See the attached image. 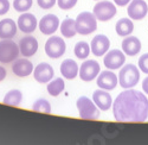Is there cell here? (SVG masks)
<instances>
[{"label": "cell", "instance_id": "obj_13", "mask_svg": "<svg viewBox=\"0 0 148 145\" xmlns=\"http://www.w3.org/2000/svg\"><path fill=\"white\" fill-rule=\"evenodd\" d=\"M110 41L106 35H97L91 41V52L95 56L101 57L106 55L109 50Z\"/></svg>", "mask_w": 148, "mask_h": 145}, {"label": "cell", "instance_id": "obj_34", "mask_svg": "<svg viewBox=\"0 0 148 145\" xmlns=\"http://www.w3.org/2000/svg\"><path fill=\"white\" fill-rule=\"evenodd\" d=\"M129 1L130 0H114V3L119 6H126V5L129 4Z\"/></svg>", "mask_w": 148, "mask_h": 145}, {"label": "cell", "instance_id": "obj_17", "mask_svg": "<svg viewBox=\"0 0 148 145\" xmlns=\"http://www.w3.org/2000/svg\"><path fill=\"white\" fill-rule=\"evenodd\" d=\"M92 100L101 111H108V110H110V107L113 106L112 95L106 89L95 90L92 94Z\"/></svg>", "mask_w": 148, "mask_h": 145}, {"label": "cell", "instance_id": "obj_2", "mask_svg": "<svg viewBox=\"0 0 148 145\" xmlns=\"http://www.w3.org/2000/svg\"><path fill=\"white\" fill-rule=\"evenodd\" d=\"M119 82L122 88H133L140 80V71L135 64H126L119 72Z\"/></svg>", "mask_w": 148, "mask_h": 145}, {"label": "cell", "instance_id": "obj_16", "mask_svg": "<svg viewBox=\"0 0 148 145\" xmlns=\"http://www.w3.org/2000/svg\"><path fill=\"white\" fill-rule=\"evenodd\" d=\"M17 25H18V28H19V30L21 32H24V33H32L37 29L38 21H37V18L34 17V14L24 12V14H21L18 18Z\"/></svg>", "mask_w": 148, "mask_h": 145}, {"label": "cell", "instance_id": "obj_10", "mask_svg": "<svg viewBox=\"0 0 148 145\" xmlns=\"http://www.w3.org/2000/svg\"><path fill=\"white\" fill-rule=\"evenodd\" d=\"M103 62H104V66L110 69V70H115V69H119L121 68L126 62V56L122 51L117 50V49H114V50H110L106 54L104 58H103Z\"/></svg>", "mask_w": 148, "mask_h": 145}, {"label": "cell", "instance_id": "obj_31", "mask_svg": "<svg viewBox=\"0 0 148 145\" xmlns=\"http://www.w3.org/2000/svg\"><path fill=\"white\" fill-rule=\"evenodd\" d=\"M37 4L39 5L40 8H44V10H49L55 6L56 4V0H37Z\"/></svg>", "mask_w": 148, "mask_h": 145}, {"label": "cell", "instance_id": "obj_5", "mask_svg": "<svg viewBox=\"0 0 148 145\" xmlns=\"http://www.w3.org/2000/svg\"><path fill=\"white\" fill-rule=\"evenodd\" d=\"M19 54V45L11 38L0 41V62L1 63H11L16 61Z\"/></svg>", "mask_w": 148, "mask_h": 145}, {"label": "cell", "instance_id": "obj_29", "mask_svg": "<svg viewBox=\"0 0 148 145\" xmlns=\"http://www.w3.org/2000/svg\"><path fill=\"white\" fill-rule=\"evenodd\" d=\"M139 68L142 72L148 74V52L143 54L140 58H139Z\"/></svg>", "mask_w": 148, "mask_h": 145}, {"label": "cell", "instance_id": "obj_30", "mask_svg": "<svg viewBox=\"0 0 148 145\" xmlns=\"http://www.w3.org/2000/svg\"><path fill=\"white\" fill-rule=\"evenodd\" d=\"M57 4L62 10H70L77 4V0H57Z\"/></svg>", "mask_w": 148, "mask_h": 145}, {"label": "cell", "instance_id": "obj_6", "mask_svg": "<svg viewBox=\"0 0 148 145\" xmlns=\"http://www.w3.org/2000/svg\"><path fill=\"white\" fill-rule=\"evenodd\" d=\"M65 50V42L63 41V38L58 37V36H52L45 43V52L51 58H59L60 56L64 55Z\"/></svg>", "mask_w": 148, "mask_h": 145}, {"label": "cell", "instance_id": "obj_4", "mask_svg": "<svg viewBox=\"0 0 148 145\" xmlns=\"http://www.w3.org/2000/svg\"><path fill=\"white\" fill-rule=\"evenodd\" d=\"M76 106L78 108L79 117L82 119L95 120V119H98V117H100V108L88 96H81V98H78Z\"/></svg>", "mask_w": 148, "mask_h": 145}, {"label": "cell", "instance_id": "obj_19", "mask_svg": "<svg viewBox=\"0 0 148 145\" xmlns=\"http://www.w3.org/2000/svg\"><path fill=\"white\" fill-rule=\"evenodd\" d=\"M122 50L128 56H135L138 55L141 50V42L135 36H127L122 42Z\"/></svg>", "mask_w": 148, "mask_h": 145}, {"label": "cell", "instance_id": "obj_1", "mask_svg": "<svg viewBox=\"0 0 148 145\" xmlns=\"http://www.w3.org/2000/svg\"><path fill=\"white\" fill-rule=\"evenodd\" d=\"M114 118L120 123H143L148 118V99L139 90L120 93L113 104Z\"/></svg>", "mask_w": 148, "mask_h": 145}, {"label": "cell", "instance_id": "obj_14", "mask_svg": "<svg viewBox=\"0 0 148 145\" xmlns=\"http://www.w3.org/2000/svg\"><path fill=\"white\" fill-rule=\"evenodd\" d=\"M38 26L42 33L44 35H52L57 31L58 26H59V19L57 16L55 14H46L44 16L40 21L38 23Z\"/></svg>", "mask_w": 148, "mask_h": 145}, {"label": "cell", "instance_id": "obj_25", "mask_svg": "<svg viewBox=\"0 0 148 145\" xmlns=\"http://www.w3.org/2000/svg\"><path fill=\"white\" fill-rule=\"evenodd\" d=\"M65 88V82L62 77H57L53 81H50L47 84V92L51 96H58Z\"/></svg>", "mask_w": 148, "mask_h": 145}, {"label": "cell", "instance_id": "obj_20", "mask_svg": "<svg viewBox=\"0 0 148 145\" xmlns=\"http://www.w3.org/2000/svg\"><path fill=\"white\" fill-rule=\"evenodd\" d=\"M18 25L16 21L11 18H6L0 20V38L7 39V38H13L17 33Z\"/></svg>", "mask_w": 148, "mask_h": 145}, {"label": "cell", "instance_id": "obj_27", "mask_svg": "<svg viewBox=\"0 0 148 145\" xmlns=\"http://www.w3.org/2000/svg\"><path fill=\"white\" fill-rule=\"evenodd\" d=\"M32 110L34 112H39V113H46V114H50L52 112V108L51 105L47 100L45 99H38L32 106Z\"/></svg>", "mask_w": 148, "mask_h": 145}, {"label": "cell", "instance_id": "obj_15", "mask_svg": "<svg viewBox=\"0 0 148 145\" xmlns=\"http://www.w3.org/2000/svg\"><path fill=\"white\" fill-rule=\"evenodd\" d=\"M19 50L24 57H31L38 51V41L33 36H25L19 42Z\"/></svg>", "mask_w": 148, "mask_h": 145}, {"label": "cell", "instance_id": "obj_33", "mask_svg": "<svg viewBox=\"0 0 148 145\" xmlns=\"http://www.w3.org/2000/svg\"><path fill=\"white\" fill-rule=\"evenodd\" d=\"M6 76H7V71H6V69H5L4 67L0 66V82H1Z\"/></svg>", "mask_w": 148, "mask_h": 145}, {"label": "cell", "instance_id": "obj_12", "mask_svg": "<svg viewBox=\"0 0 148 145\" xmlns=\"http://www.w3.org/2000/svg\"><path fill=\"white\" fill-rule=\"evenodd\" d=\"M55 75L53 68L49 63H39L33 70V77L39 83H47L52 80Z\"/></svg>", "mask_w": 148, "mask_h": 145}, {"label": "cell", "instance_id": "obj_28", "mask_svg": "<svg viewBox=\"0 0 148 145\" xmlns=\"http://www.w3.org/2000/svg\"><path fill=\"white\" fill-rule=\"evenodd\" d=\"M13 7L17 12H26L32 7V0H14Z\"/></svg>", "mask_w": 148, "mask_h": 145}, {"label": "cell", "instance_id": "obj_23", "mask_svg": "<svg viewBox=\"0 0 148 145\" xmlns=\"http://www.w3.org/2000/svg\"><path fill=\"white\" fill-rule=\"evenodd\" d=\"M60 32L62 35L66 38H72L73 36L77 33L76 30V21L71 19V18H66L63 20V23L60 24Z\"/></svg>", "mask_w": 148, "mask_h": 145}, {"label": "cell", "instance_id": "obj_3", "mask_svg": "<svg viewBox=\"0 0 148 145\" xmlns=\"http://www.w3.org/2000/svg\"><path fill=\"white\" fill-rule=\"evenodd\" d=\"M76 30L79 35H90L97 29V18L91 12H82L75 19Z\"/></svg>", "mask_w": 148, "mask_h": 145}, {"label": "cell", "instance_id": "obj_18", "mask_svg": "<svg viewBox=\"0 0 148 145\" xmlns=\"http://www.w3.org/2000/svg\"><path fill=\"white\" fill-rule=\"evenodd\" d=\"M12 71L13 74L19 77H26L33 72V64L26 58L17 59L16 62L12 64Z\"/></svg>", "mask_w": 148, "mask_h": 145}, {"label": "cell", "instance_id": "obj_8", "mask_svg": "<svg viewBox=\"0 0 148 145\" xmlns=\"http://www.w3.org/2000/svg\"><path fill=\"white\" fill-rule=\"evenodd\" d=\"M100 71H101V67L98 64V62L94 61V59H88V61H85L81 64L78 74L82 81L89 82L95 80L100 74Z\"/></svg>", "mask_w": 148, "mask_h": 145}, {"label": "cell", "instance_id": "obj_7", "mask_svg": "<svg viewBox=\"0 0 148 145\" xmlns=\"http://www.w3.org/2000/svg\"><path fill=\"white\" fill-rule=\"evenodd\" d=\"M92 13L97 18V20L107 21V20H110L112 18H114V16L116 14V6L113 3L104 0V1L97 3L94 6Z\"/></svg>", "mask_w": 148, "mask_h": 145}, {"label": "cell", "instance_id": "obj_21", "mask_svg": "<svg viewBox=\"0 0 148 145\" xmlns=\"http://www.w3.org/2000/svg\"><path fill=\"white\" fill-rule=\"evenodd\" d=\"M78 66L77 63L73 61V59H64L63 62L60 64V74L63 75L64 79H68V80H73L77 74H78Z\"/></svg>", "mask_w": 148, "mask_h": 145}, {"label": "cell", "instance_id": "obj_26", "mask_svg": "<svg viewBox=\"0 0 148 145\" xmlns=\"http://www.w3.org/2000/svg\"><path fill=\"white\" fill-rule=\"evenodd\" d=\"M73 51H75V55L77 58L79 59H85L89 54H90V46L87 42H78L76 45H75V49H73Z\"/></svg>", "mask_w": 148, "mask_h": 145}, {"label": "cell", "instance_id": "obj_9", "mask_svg": "<svg viewBox=\"0 0 148 145\" xmlns=\"http://www.w3.org/2000/svg\"><path fill=\"white\" fill-rule=\"evenodd\" d=\"M96 83L101 89L112 90L117 86L119 77L116 76L115 72L110 71V69L104 70V71H100V74H98L97 80H96Z\"/></svg>", "mask_w": 148, "mask_h": 145}, {"label": "cell", "instance_id": "obj_24", "mask_svg": "<svg viewBox=\"0 0 148 145\" xmlns=\"http://www.w3.org/2000/svg\"><path fill=\"white\" fill-rule=\"evenodd\" d=\"M21 100H23V93L18 89H12L10 90L3 100V102L7 106H13V107H17L21 104Z\"/></svg>", "mask_w": 148, "mask_h": 145}, {"label": "cell", "instance_id": "obj_11", "mask_svg": "<svg viewBox=\"0 0 148 145\" xmlns=\"http://www.w3.org/2000/svg\"><path fill=\"white\" fill-rule=\"evenodd\" d=\"M127 12L130 19L141 20L147 16L148 5L145 0H132V3L128 5Z\"/></svg>", "mask_w": 148, "mask_h": 145}, {"label": "cell", "instance_id": "obj_32", "mask_svg": "<svg viewBox=\"0 0 148 145\" xmlns=\"http://www.w3.org/2000/svg\"><path fill=\"white\" fill-rule=\"evenodd\" d=\"M10 10V1L8 0H0V16L6 14Z\"/></svg>", "mask_w": 148, "mask_h": 145}, {"label": "cell", "instance_id": "obj_22", "mask_svg": "<svg viewBox=\"0 0 148 145\" xmlns=\"http://www.w3.org/2000/svg\"><path fill=\"white\" fill-rule=\"evenodd\" d=\"M116 33L119 36H122V37H127L129 36L133 30H134V24L129 18H121L117 23H116V26H115Z\"/></svg>", "mask_w": 148, "mask_h": 145}, {"label": "cell", "instance_id": "obj_35", "mask_svg": "<svg viewBox=\"0 0 148 145\" xmlns=\"http://www.w3.org/2000/svg\"><path fill=\"white\" fill-rule=\"evenodd\" d=\"M142 89L148 94V76L143 80V82H142Z\"/></svg>", "mask_w": 148, "mask_h": 145}]
</instances>
